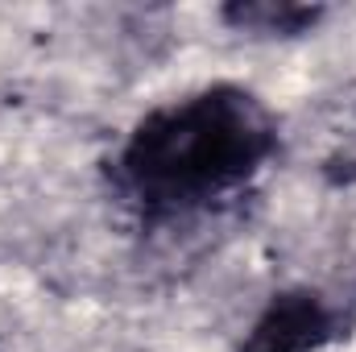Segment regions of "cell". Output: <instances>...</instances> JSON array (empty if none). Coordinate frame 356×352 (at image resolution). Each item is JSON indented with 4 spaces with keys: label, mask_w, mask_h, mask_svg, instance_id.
<instances>
[{
    "label": "cell",
    "mask_w": 356,
    "mask_h": 352,
    "mask_svg": "<svg viewBox=\"0 0 356 352\" xmlns=\"http://www.w3.org/2000/svg\"><path fill=\"white\" fill-rule=\"evenodd\" d=\"M277 154V112L220 79L141 112L104 162V182L141 228H170L245 195Z\"/></svg>",
    "instance_id": "6da1fadb"
},
{
    "label": "cell",
    "mask_w": 356,
    "mask_h": 352,
    "mask_svg": "<svg viewBox=\"0 0 356 352\" xmlns=\"http://www.w3.org/2000/svg\"><path fill=\"white\" fill-rule=\"evenodd\" d=\"M344 328L348 319L336 298L315 286H282L257 307L236 352H327Z\"/></svg>",
    "instance_id": "7a4b0ae2"
},
{
    "label": "cell",
    "mask_w": 356,
    "mask_h": 352,
    "mask_svg": "<svg viewBox=\"0 0 356 352\" xmlns=\"http://www.w3.org/2000/svg\"><path fill=\"white\" fill-rule=\"evenodd\" d=\"M327 17L323 4L298 0H232L220 8V21L249 38H302Z\"/></svg>",
    "instance_id": "3957f363"
}]
</instances>
